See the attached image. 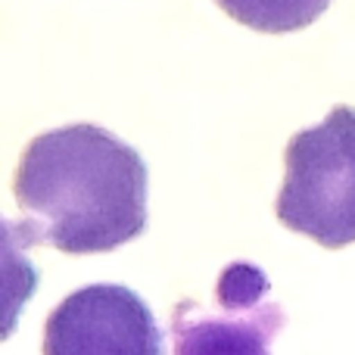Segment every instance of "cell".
I'll return each mask as SVG.
<instances>
[{
  "label": "cell",
  "mask_w": 355,
  "mask_h": 355,
  "mask_svg": "<svg viewBox=\"0 0 355 355\" xmlns=\"http://www.w3.org/2000/svg\"><path fill=\"white\" fill-rule=\"evenodd\" d=\"M16 202L28 243L60 252H110L147 227V166L97 125L37 135L16 168Z\"/></svg>",
  "instance_id": "1"
},
{
  "label": "cell",
  "mask_w": 355,
  "mask_h": 355,
  "mask_svg": "<svg viewBox=\"0 0 355 355\" xmlns=\"http://www.w3.org/2000/svg\"><path fill=\"white\" fill-rule=\"evenodd\" d=\"M44 355H166L150 306L122 284L69 293L44 324Z\"/></svg>",
  "instance_id": "4"
},
{
  "label": "cell",
  "mask_w": 355,
  "mask_h": 355,
  "mask_svg": "<svg viewBox=\"0 0 355 355\" xmlns=\"http://www.w3.org/2000/svg\"><path fill=\"white\" fill-rule=\"evenodd\" d=\"M268 293V275L259 265L231 262L218 275L212 306L196 300L175 306V355H271V340L287 318Z\"/></svg>",
  "instance_id": "3"
},
{
  "label": "cell",
  "mask_w": 355,
  "mask_h": 355,
  "mask_svg": "<svg viewBox=\"0 0 355 355\" xmlns=\"http://www.w3.org/2000/svg\"><path fill=\"white\" fill-rule=\"evenodd\" d=\"M234 22L265 35H287L312 25L331 0H215Z\"/></svg>",
  "instance_id": "5"
},
{
  "label": "cell",
  "mask_w": 355,
  "mask_h": 355,
  "mask_svg": "<svg viewBox=\"0 0 355 355\" xmlns=\"http://www.w3.org/2000/svg\"><path fill=\"white\" fill-rule=\"evenodd\" d=\"M277 218L327 250L355 240V110L334 106L315 128L290 137Z\"/></svg>",
  "instance_id": "2"
}]
</instances>
